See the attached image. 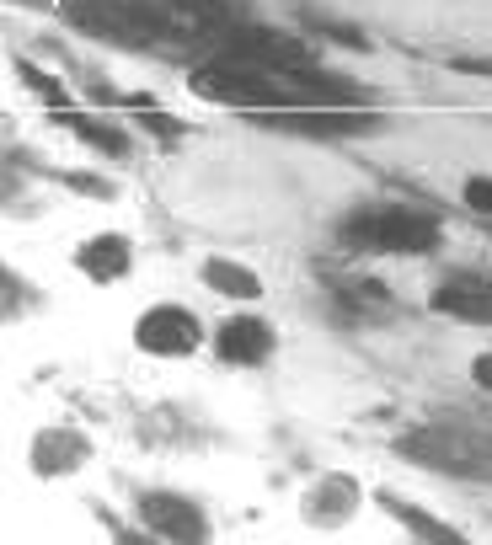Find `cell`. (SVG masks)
Returning <instances> with one entry per match:
<instances>
[{"instance_id":"obj_1","label":"cell","mask_w":492,"mask_h":545,"mask_svg":"<svg viewBox=\"0 0 492 545\" xmlns=\"http://www.w3.org/2000/svg\"><path fill=\"white\" fill-rule=\"evenodd\" d=\"M337 241L353 246V252H375V257H423L444 241V230H439V214H428V209L364 204V209L343 214Z\"/></svg>"},{"instance_id":"obj_2","label":"cell","mask_w":492,"mask_h":545,"mask_svg":"<svg viewBox=\"0 0 492 545\" xmlns=\"http://www.w3.org/2000/svg\"><path fill=\"white\" fill-rule=\"evenodd\" d=\"M263 129L279 134H305V139H359L386 129V113L369 102H316V107H273V113H252Z\"/></svg>"},{"instance_id":"obj_3","label":"cell","mask_w":492,"mask_h":545,"mask_svg":"<svg viewBox=\"0 0 492 545\" xmlns=\"http://www.w3.org/2000/svg\"><path fill=\"white\" fill-rule=\"evenodd\" d=\"M134 342L156 358H188L204 342V326H198V316L188 305H150L140 316V326H134Z\"/></svg>"},{"instance_id":"obj_4","label":"cell","mask_w":492,"mask_h":545,"mask_svg":"<svg viewBox=\"0 0 492 545\" xmlns=\"http://www.w3.org/2000/svg\"><path fill=\"white\" fill-rule=\"evenodd\" d=\"M273 348H279L273 326H268L263 316H252V310H241V316L220 321V332H214V353H220L225 364H236V369H257V364H268Z\"/></svg>"},{"instance_id":"obj_5","label":"cell","mask_w":492,"mask_h":545,"mask_svg":"<svg viewBox=\"0 0 492 545\" xmlns=\"http://www.w3.org/2000/svg\"><path fill=\"white\" fill-rule=\"evenodd\" d=\"M434 310L450 321L492 326V273H450L434 289Z\"/></svg>"},{"instance_id":"obj_6","label":"cell","mask_w":492,"mask_h":545,"mask_svg":"<svg viewBox=\"0 0 492 545\" xmlns=\"http://www.w3.org/2000/svg\"><path fill=\"white\" fill-rule=\"evenodd\" d=\"M140 519L156 529L161 540H204L209 535L204 508L188 503V497H177V492H150L140 503Z\"/></svg>"},{"instance_id":"obj_7","label":"cell","mask_w":492,"mask_h":545,"mask_svg":"<svg viewBox=\"0 0 492 545\" xmlns=\"http://www.w3.org/2000/svg\"><path fill=\"white\" fill-rule=\"evenodd\" d=\"M75 268H81L91 284H118V278L134 268V246L123 236H91L81 252H75Z\"/></svg>"},{"instance_id":"obj_8","label":"cell","mask_w":492,"mask_h":545,"mask_svg":"<svg viewBox=\"0 0 492 545\" xmlns=\"http://www.w3.org/2000/svg\"><path fill=\"white\" fill-rule=\"evenodd\" d=\"M204 284L225 300H263V278H257L246 262H230V257H209L204 262Z\"/></svg>"},{"instance_id":"obj_9","label":"cell","mask_w":492,"mask_h":545,"mask_svg":"<svg viewBox=\"0 0 492 545\" xmlns=\"http://www.w3.org/2000/svg\"><path fill=\"white\" fill-rule=\"evenodd\" d=\"M59 439H65V433H43L38 449H33V465H38V471H49V476H59V471H70V465L86 460V444L81 439H75L70 449H59Z\"/></svg>"},{"instance_id":"obj_10","label":"cell","mask_w":492,"mask_h":545,"mask_svg":"<svg viewBox=\"0 0 492 545\" xmlns=\"http://www.w3.org/2000/svg\"><path fill=\"white\" fill-rule=\"evenodd\" d=\"M59 123H65V129H75V134H86V145H97V150H107V155H123V150H129V145H123V134L107 129V123H91V118H75V113H59Z\"/></svg>"},{"instance_id":"obj_11","label":"cell","mask_w":492,"mask_h":545,"mask_svg":"<svg viewBox=\"0 0 492 545\" xmlns=\"http://www.w3.org/2000/svg\"><path fill=\"white\" fill-rule=\"evenodd\" d=\"M466 209L492 214V177H471V182H466Z\"/></svg>"},{"instance_id":"obj_12","label":"cell","mask_w":492,"mask_h":545,"mask_svg":"<svg viewBox=\"0 0 492 545\" xmlns=\"http://www.w3.org/2000/svg\"><path fill=\"white\" fill-rule=\"evenodd\" d=\"M471 380L482 385V391H492V353H482V358L471 364Z\"/></svg>"},{"instance_id":"obj_13","label":"cell","mask_w":492,"mask_h":545,"mask_svg":"<svg viewBox=\"0 0 492 545\" xmlns=\"http://www.w3.org/2000/svg\"><path fill=\"white\" fill-rule=\"evenodd\" d=\"M455 70H466V75H487V81H492V59H455Z\"/></svg>"}]
</instances>
